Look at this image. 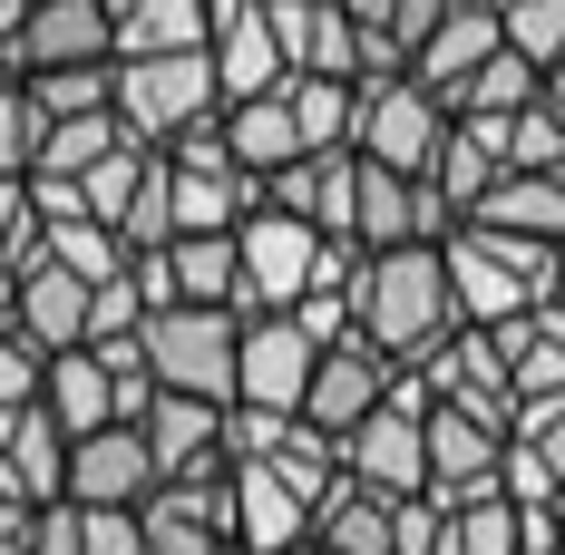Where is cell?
Here are the masks:
<instances>
[{
  "mask_svg": "<svg viewBox=\"0 0 565 555\" xmlns=\"http://www.w3.org/2000/svg\"><path fill=\"white\" fill-rule=\"evenodd\" d=\"M351 332L371 341V351H391L399 371H419V361L458 332V292H449L439 244H391V254H361V274H351Z\"/></svg>",
  "mask_w": 565,
  "mask_h": 555,
  "instance_id": "obj_1",
  "label": "cell"
},
{
  "mask_svg": "<svg viewBox=\"0 0 565 555\" xmlns=\"http://www.w3.org/2000/svg\"><path fill=\"white\" fill-rule=\"evenodd\" d=\"M458 292V322H516V312H546L556 302V244H526V234H488V224H458L439 244Z\"/></svg>",
  "mask_w": 565,
  "mask_h": 555,
  "instance_id": "obj_2",
  "label": "cell"
},
{
  "mask_svg": "<svg viewBox=\"0 0 565 555\" xmlns=\"http://www.w3.org/2000/svg\"><path fill=\"white\" fill-rule=\"evenodd\" d=\"M439 137H449V108H439V88H419L409 68H361V78H351V157H361V167L429 175L439 167Z\"/></svg>",
  "mask_w": 565,
  "mask_h": 555,
  "instance_id": "obj_3",
  "label": "cell"
},
{
  "mask_svg": "<svg viewBox=\"0 0 565 555\" xmlns=\"http://www.w3.org/2000/svg\"><path fill=\"white\" fill-rule=\"evenodd\" d=\"M225 117V88H215V58L205 50H175V58H117V127L137 147L167 157L175 137L215 127Z\"/></svg>",
  "mask_w": 565,
  "mask_h": 555,
  "instance_id": "obj_4",
  "label": "cell"
},
{
  "mask_svg": "<svg viewBox=\"0 0 565 555\" xmlns=\"http://www.w3.org/2000/svg\"><path fill=\"white\" fill-rule=\"evenodd\" d=\"M137 351L157 389H185V399H234V351H244V312H215V302H167L137 322Z\"/></svg>",
  "mask_w": 565,
  "mask_h": 555,
  "instance_id": "obj_5",
  "label": "cell"
},
{
  "mask_svg": "<svg viewBox=\"0 0 565 555\" xmlns=\"http://www.w3.org/2000/svg\"><path fill=\"white\" fill-rule=\"evenodd\" d=\"M322 254H332V234H312V224L274 215V205H254V215L234 224V312L254 322V312H292L302 292H322Z\"/></svg>",
  "mask_w": 565,
  "mask_h": 555,
  "instance_id": "obj_6",
  "label": "cell"
},
{
  "mask_svg": "<svg viewBox=\"0 0 565 555\" xmlns=\"http://www.w3.org/2000/svg\"><path fill=\"white\" fill-rule=\"evenodd\" d=\"M341 478L381 488V498H419L429 488V389L399 371V389L341 439Z\"/></svg>",
  "mask_w": 565,
  "mask_h": 555,
  "instance_id": "obj_7",
  "label": "cell"
},
{
  "mask_svg": "<svg viewBox=\"0 0 565 555\" xmlns=\"http://www.w3.org/2000/svg\"><path fill=\"white\" fill-rule=\"evenodd\" d=\"M167 205H175V234H234V224L264 205V185L225 157L215 127H195V137L167 147Z\"/></svg>",
  "mask_w": 565,
  "mask_h": 555,
  "instance_id": "obj_8",
  "label": "cell"
},
{
  "mask_svg": "<svg viewBox=\"0 0 565 555\" xmlns=\"http://www.w3.org/2000/svg\"><path fill=\"white\" fill-rule=\"evenodd\" d=\"M458 205L429 185V175L399 167H361V195H351V244L361 254H391V244H449Z\"/></svg>",
  "mask_w": 565,
  "mask_h": 555,
  "instance_id": "obj_9",
  "label": "cell"
},
{
  "mask_svg": "<svg viewBox=\"0 0 565 555\" xmlns=\"http://www.w3.org/2000/svg\"><path fill=\"white\" fill-rule=\"evenodd\" d=\"M147 555H244L234 546V478H157L137 498Z\"/></svg>",
  "mask_w": 565,
  "mask_h": 555,
  "instance_id": "obj_10",
  "label": "cell"
},
{
  "mask_svg": "<svg viewBox=\"0 0 565 555\" xmlns=\"http://www.w3.org/2000/svg\"><path fill=\"white\" fill-rule=\"evenodd\" d=\"M498 468H508V429L498 419H478V409H449V399H429V506H478L498 498Z\"/></svg>",
  "mask_w": 565,
  "mask_h": 555,
  "instance_id": "obj_11",
  "label": "cell"
},
{
  "mask_svg": "<svg viewBox=\"0 0 565 555\" xmlns=\"http://www.w3.org/2000/svg\"><path fill=\"white\" fill-rule=\"evenodd\" d=\"M399 389V361L391 351H371V341L351 332V341H332L322 361H312V389H302V419L322 429V439H351L381 399Z\"/></svg>",
  "mask_w": 565,
  "mask_h": 555,
  "instance_id": "obj_12",
  "label": "cell"
},
{
  "mask_svg": "<svg viewBox=\"0 0 565 555\" xmlns=\"http://www.w3.org/2000/svg\"><path fill=\"white\" fill-rule=\"evenodd\" d=\"M137 439L157 458V478H234L225 468V399H185V389H157L137 409Z\"/></svg>",
  "mask_w": 565,
  "mask_h": 555,
  "instance_id": "obj_13",
  "label": "cell"
},
{
  "mask_svg": "<svg viewBox=\"0 0 565 555\" xmlns=\"http://www.w3.org/2000/svg\"><path fill=\"white\" fill-rule=\"evenodd\" d=\"M117 58L108 40V0H30L20 40H10V78H40V68H98Z\"/></svg>",
  "mask_w": 565,
  "mask_h": 555,
  "instance_id": "obj_14",
  "label": "cell"
},
{
  "mask_svg": "<svg viewBox=\"0 0 565 555\" xmlns=\"http://www.w3.org/2000/svg\"><path fill=\"white\" fill-rule=\"evenodd\" d=\"M351 195H361V157L351 147H312V157L264 175V205L312 224V234H332V244H351Z\"/></svg>",
  "mask_w": 565,
  "mask_h": 555,
  "instance_id": "obj_15",
  "label": "cell"
},
{
  "mask_svg": "<svg viewBox=\"0 0 565 555\" xmlns=\"http://www.w3.org/2000/svg\"><path fill=\"white\" fill-rule=\"evenodd\" d=\"M312 341L292 312H254L244 322V351H234V399H254V409H302V389H312Z\"/></svg>",
  "mask_w": 565,
  "mask_h": 555,
  "instance_id": "obj_16",
  "label": "cell"
},
{
  "mask_svg": "<svg viewBox=\"0 0 565 555\" xmlns=\"http://www.w3.org/2000/svg\"><path fill=\"white\" fill-rule=\"evenodd\" d=\"M264 10H274V40H282V78H361L371 68L341 0H264Z\"/></svg>",
  "mask_w": 565,
  "mask_h": 555,
  "instance_id": "obj_17",
  "label": "cell"
},
{
  "mask_svg": "<svg viewBox=\"0 0 565 555\" xmlns=\"http://www.w3.org/2000/svg\"><path fill=\"white\" fill-rule=\"evenodd\" d=\"M0 332H20L40 361H50V351H78V341H88V282L58 274L50 254H30V264L10 274V322H0Z\"/></svg>",
  "mask_w": 565,
  "mask_h": 555,
  "instance_id": "obj_18",
  "label": "cell"
},
{
  "mask_svg": "<svg viewBox=\"0 0 565 555\" xmlns=\"http://www.w3.org/2000/svg\"><path fill=\"white\" fill-rule=\"evenodd\" d=\"M157 488V458L137 439V419H108L88 439H68V506H137Z\"/></svg>",
  "mask_w": 565,
  "mask_h": 555,
  "instance_id": "obj_19",
  "label": "cell"
},
{
  "mask_svg": "<svg viewBox=\"0 0 565 555\" xmlns=\"http://www.w3.org/2000/svg\"><path fill=\"white\" fill-rule=\"evenodd\" d=\"M205 58H215V88H225V98H264V88H282V40H274V10H264V0H215Z\"/></svg>",
  "mask_w": 565,
  "mask_h": 555,
  "instance_id": "obj_20",
  "label": "cell"
},
{
  "mask_svg": "<svg viewBox=\"0 0 565 555\" xmlns=\"http://www.w3.org/2000/svg\"><path fill=\"white\" fill-rule=\"evenodd\" d=\"M234 546L244 555H292L312 546V498L282 488L274 468H234Z\"/></svg>",
  "mask_w": 565,
  "mask_h": 555,
  "instance_id": "obj_21",
  "label": "cell"
},
{
  "mask_svg": "<svg viewBox=\"0 0 565 555\" xmlns=\"http://www.w3.org/2000/svg\"><path fill=\"white\" fill-rule=\"evenodd\" d=\"M508 50V20H498V10H488V0H458L449 20H439V30H429V40H419V50H409V78H419V88H439V98H449L458 78H468V68H478V58H498Z\"/></svg>",
  "mask_w": 565,
  "mask_h": 555,
  "instance_id": "obj_22",
  "label": "cell"
},
{
  "mask_svg": "<svg viewBox=\"0 0 565 555\" xmlns=\"http://www.w3.org/2000/svg\"><path fill=\"white\" fill-rule=\"evenodd\" d=\"M215 30V0H108V40L117 58H175V50H205Z\"/></svg>",
  "mask_w": 565,
  "mask_h": 555,
  "instance_id": "obj_23",
  "label": "cell"
},
{
  "mask_svg": "<svg viewBox=\"0 0 565 555\" xmlns=\"http://www.w3.org/2000/svg\"><path fill=\"white\" fill-rule=\"evenodd\" d=\"M508 117H449V137H439V167H429V185L458 205V224L478 215V195L508 175V137H498Z\"/></svg>",
  "mask_w": 565,
  "mask_h": 555,
  "instance_id": "obj_24",
  "label": "cell"
},
{
  "mask_svg": "<svg viewBox=\"0 0 565 555\" xmlns=\"http://www.w3.org/2000/svg\"><path fill=\"white\" fill-rule=\"evenodd\" d=\"M40 409H50V429H68V439H88V429H108L117 419V381L108 361L78 341V351H50V371H40Z\"/></svg>",
  "mask_w": 565,
  "mask_h": 555,
  "instance_id": "obj_25",
  "label": "cell"
},
{
  "mask_svg": "<svg viewBox=\"0 0 565 555\" xmlns=\"http://www.w3.org/2000/svg\"><path fill=\"white\" fill-rule=\"evenodd\" d=\"M215 137H225V157L254 175V185H264L274 167H292V157H312V147L292 137V108H282V88H264V98H225Z\"/></svg>",
  "mask_w": 565,
  "mask_h": 555,
  "instance_id": "obj_26",
  "label": "cell"
},
{
  "mask_svg": "<svg viewBox=\"0 0 565 555\" xmlns=\"http://www.w3.org/2000/svg\"><path fill=\"white\" fill-rule=\"evenodd\" d=\"M488 234H526V244H565V175H536V167H508L488 195H478V215Z\"/></svg>",
  "mask_w": 565,
  "mask_h": 555,
  "instance_id": "obj_27",
  "label": "cell"
},
{
  "mask_svg": "<svg viewBox=\"0 0 565 555\" xmlns=\"http://www.w3.org/2000/svg\"><path fill=\"white\" fill-rule=\"evenodd\" d=\"M312 546H322V555H391L399 546V498L341 478L332 498H322V516H312Z\"/></svg>",
  "mask_w": 565,
  "mask_h": 555,
  "instance_id": "obj_28",
  "label": "cell"
},
{
  "mask_svg": "<svg viewBox=\"0 0 565 555\" xmlns=\"http://www.w3.org/2000/svg\"><path fill=\"white\" fill-rule=\"evenodd\" d=\"M536 88H546V68L516 58V50H498V58H478L439 108H449V117H516V108H536Z\"/></svg>",
  "mask_w": 565,
  "mask_h": 555,
  "instance_id": "obj_29",
  "label": "cell"
},
{
  "mask_svg": "<svg viewBox=\"0 0 565 555\" xmlns=\"http://www.w3.org/2000/svg\"><path fill=\"white\" fill-rule=\"evenodd\" d=\"M117 147H127L117 108H98V117H50V127H40V167H30V175H68V185H78L88 167H108Z\"/></svg>",
  "mask_w": 565,
  "mask_h": 555,
  "instance_id": "obj_30",
  "label": "cell"
},
{
  "mask_svg": "<svg viewBox=\"0 0 565 555\" xmlns=\"http://www.w3.org/2000/svg\"><path fill=\"white\" fill-rule=\"evenodd\" d=\"M429 555H526V516L508 498H478V506H439V546Z\"/></svg>",
  "mask_w": 565,
  "mask_h": 555,
  "instance_id": "obj_31",
  "label": "cell"
},
{
  "mask_svg": "<svg viewBox=\"0 0 565 555\" xmlns=\"http://www.w3.org/2000/svg\"><path fill=\"white\" fill-rule=\"evenodd\" d=\"M40 254H50L58 274H78V282H88V292H98V282H117V274H127V244H117V234H108V224H98V215L40 224Z\"/></svg>",
  "mask_w": 565,
  "mask_h": 555,
  "instance_id": "obj_32",
  "label": "cell"
},
{
  "mask_svg": "<svg viewBox=\"0 0 565 555\" xmlns=\"http://www.w3.org/2000/svg\"><path fill=\"white\" fill-rule=\"evenodd\" d=\"M175 302H215V312H234V234H175Z\"/></svg>",
  "mask_w": 565,
  "mask_h": 555,
  "instance_id": "obj_33",
  "label": "cell"
},
{
  "mask_svg": "<svg viewBox=\"0 0 565 555\" xmlns=\"http://www.w3.org/2000/svg\"><path fill=\"white\" fill-rule=\"evenodd\" d=\"M282 108L302 147H351V78H282Z\"/></svg>",
  "mask_w": 565,
  "mask_h": 555,
  "instance_id": "obj_34",
  "label": "cell"
},
{
  "mask_svg": "<svg viewBox=\"0 0 565 555\" xmlns=\"http://www.w3.org/2000/svg\"><path fill=\"white\" fill-rule=\"evenodd\" d=\"M20 88H30L40 117H98V108H117V58H98V68H40Z\"/></svg>",
  "mask_w": 565,
  "mask_h": 555,
  "instance_id": "obj_35",
  "label": "cell"
},
{
  "mask_svg": "<svg viewBox=\"0 0 565 555\" xmlns=\"http://www.w3.org/2000/svg\"><path fill=\"white\" fill-rule=\"evenodd\" d=\"M292 419H302V409H254V399H225V468H264V458H282Z\"/></svg>",
  "mask_w": 565,
  "mask_h": 555,
  "instance_id": "obj_36",
  "label": "cell"
},
{
  "mask_svg": "<svg viewBox=\"0 0 565 555\" xmlns=\"http://www.w3.org/2000/svg\"><path fill=\"white\" fill-rule=\"evenodd\" d=\"M498 137H508V167H536V175H565V117L546 108V98H536V108H516L508 127H498Z\"/></svg>",
  "mask_w": 565,
  "mask_h": 555,
  "instance_id": "obj_37",
  "label": "cell"
},
{
  "mask_svg": "<svg viewBox=\"0 0 565 555\" xmlns=\"http://www.w3.org/2000/svg\"><path fill=\"white\" fill-rule=\"evenodd\" d=\"M40 127H50V117L30 108V88L0 78V175H30V167H40Z\"/></svg>",
  "mask_w": 565,
  "mask_h": 555,
  "instance_id": "obj_38",
  "label": "cell"
},
{
  "mask_svg": "<svg viewBox=\"0 0 565 555\" xmlns=\"http://www.w3.org/2000/svg\"><path fill=\"white\" fill-rule=\"evenodd\" d=\"M40 254V205H30V175H0V274H20Z\"/></svg>",
  "mask_w": 565,
  "mask_h": 555,
  "instance_id": "obj_39",
  "label": "cell"
},
{
  "mask_svg": "<svg viewBox=\"0 0 565 555\" xmlns=\"http://www.w3.org/2000/svg\"><path fill=\"white\" fill-rule=\"evenodd\" d=\"M78 555H147L137 506H78Z\"/></svg>",
  "mask_w": 565,
  "mask_h": 555,
  "instance_id": "obj_40",
  "label": "cell"
},
{
  "mask_svg": "<svg viewBox=\"0 0 565 555\" xmlns=\"http://www.w3.org/2000/svg\"><path fill=\"white\" fill-rule=\"evenodd\" d=\"M137 322H147V302H137V282H127V274L88 292V341H127Z\"/></svg>",
  "mask_w": 565,
  "mask_h": 555,
  "instance_id": "obj_41",
  "label": "cell"
},
{
  "mask_svg": "<svg viewBox=\"0 0 565 555\" xmlns=\"http://www.w3.org/2000/svg\"><path fill=\"white\" fill-rule=\"evenodd\" d=\"M449 10H458V0H399V10H391V58H399V68H409V50H419Z\"/></svg>",
  "mask_w": 565,
  "mask_h": 555,
  "instance_id": "obj_42",
  "label": "cell"
},
{
  "mask_svg": "<svg viewBox=\"0 0 565 555\" xmlns=\"http://www.w3.org/2000/svg\"><path fill=\"white\" fill-rule=\"evenodd\" d=\"M30 555H78V506H68V498L40 506V526H30Z\"/></svg>",
  "mask_w": 565,
  "mask_h": 555,
  "instance_id": "obj_43",
  "label": "cell"
},
{
  "mask_svg": "<svg viewBox=\"0 0 565 555\" xmlns=\"http://www.w3.org/2000/svg\"><path fill=\"white\" fill-rule=\"evenodd\" d=\"M20 20H30V0H0V68H10V40H20Z\"/></svg>",
  "mask_w": 565,
  "mask_h": 555,
  "instance_id": "obj_44",
  "label": "cell"
},
{
  "mask_svg": "<svg viewBox=\"0 0 565 555\" xmlns=\"http://www.w3.org/2000/svg\"><path fill=\"white\" fill-rule=\"evenodd\" d=\"M536 98H546V108L565 117V58H556V68H546V88H536Z\"/></svg>",
  "mask_w": 565,
  "mask_h": 555,
  "instance_id": "obj_45",
  "label": "cell"
},
{
  "mask_svg": "<svg viewBox=\"0 0 565 555\" xmlns=\"http://www.w3.org/2000/svg\"><path fill=\"white\" fill-rule=\"evenodd\" d=\"M556 312H565V244H556Z\"/></svg>",
  "mask_w": 565,
  "mask_h": 555,
  "instance_id": "obj_46",
  "label": "cell"
},
{
  "mask_svg": "<svg viewBox=\"0 0 565 555\" xmlns=\"http://www.w3.org/2000/svg\"><path fill=\"white\" fill-rule=\"evenodd\" d=\"M292 555H322V546H292Z\"/></svg>",
  "mask_w": 565,
  "mask_h": 555,
  "instance_id": "obj_47",
  "label": "cell"
},
{
  "mask_svg": "<svg viewBox=\"0 0 565 555\" xmlns=\"http://www.w3.org/2000/svg\"><path fill=\"white\" fill-rule=\"evenodd\" d=\"M0 78H10V68H0Z\"/></svg>",
  "mask_w": 565,
  "mask_h": 555,
  "instance_id": "obj_48",
  "label": "cell"
}]
</instances>
